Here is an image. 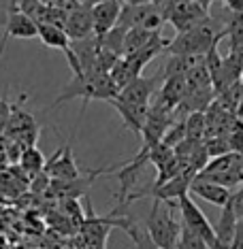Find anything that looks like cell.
I'll use <instances>...</instances> for the list:
<instances>
[{
    "label": "cell",
    "mask_w": 243,
    "mask_h": 249,
    "mask_svg": "<svg viewBox=\"0 0 243 249\" xmlns=\"http://www.w3.org/2000/svg\"><path fill=\"white\" fill-rule=\"evenodd\" d=\"M117 94H120V88L113 83L109 72L90 71V72H83V75H73V79L64 86V89H62V94L56 98L54 109L69 103L73 98H81L83 100L81 117H83V111H86L90 100H105V103H109Z\"/></svg>",
    "instance_id": "6da1fadb"
},
{
    "label": "cell",
    "mask_w": 243,
    "mask_h": 249,
    "mask_svg": "<svg viewBox=\"0 0 243 249\" xmlns=\"http://www.w3.org/2000/svg\"><path fill=\"white\" fill-rule=\"evenodd\" d=\"M224 36V26L216 19H205L203 24L182 32L168 41L167 52L171 55H205L213 45H218Z\"/></svg>",
    "instance_id": "7a4b0ae2"
},
{
    "label": "cell",
    "mask_w": 243,
    "mask_h": 249,
    "mask_svg": "<svg viewBox=\"0 0 243 249\" xmlns=\"http://www.w3.org/2000/svg\"><path fill=\"white\" fill-rule=\"evenodd\" d=\"M177 207V202H160L154 200L151 211L145 219V232L150 234L151 243L158 249H175L177 247L179 232H182V224L175 219L173 209Z\"/></svg>",
    "instance_id": "3957f363"
},
{
    "label": "cell",
    "mask_w": 243,
    "mask_h": 249,
    "mask_svg": "<svg viewBox=\"0 0 243 249\" xmlns=\"http://www.w3.org/2000/svg\"><path fill=\"white\" fill-rule=\"evenodd\" d=\"M120 26L124 28H145L151 32H160L165 18L156 2L151 4H122L120 13Z\"/></svg>",
    "instance_id": "277c9868"
},
{
    "label": "cell",
    "mask_w": 243,
    "mask_h": 249,
    "mask_svg": "<svg viewBox=\"0 0 243 249\" xmlns=\"http://www.w3.org/2000/svg\"><path fill=\"white\" fill-rule=\"evenodd\" d=\"M177 209H179V215H182V224L186 228H190L192 232H196L199 236H203L205 243L209 245V249L216 245V230H213L211 222L207 219V215L201 211V207L190 198V194L179 198Z\"/></svg>",
    "instance_id": "5b68a950"
},
{
    "label": "cell",
    "mask_w": 243,
    "mask_h": 249,
    "mask_svg": "<svg viewBox=\"0 0 243 249\" xmlns=\"http://www.w3.org/2000/svg\"><path fill=\"white\" fill-rule=\"evenodd\" d=\"M69 11L66 15L64 30L69 35L71 41H79V38H88L94 35V21H92V9L79 4L77 0H73L64 7Z\"/></svg>",
    "instance_id": "8992f818"
},
{
    "label": "cell",
    "mask_w": 243,
    "mask_h": 249,
    "mask_svg": "<svg viewBox=\"0 0 243 249\" xmlns=\"http://www.w3.org/2000/svg\"><path fill=\"white\" fill-rule=\"evenodd\" d=\"M45 175L52 177L54 181H73V179L81 177V171H79L75 158H73L71 143L62 145L52 156V160H49L47 166H45Z\"/></svg>",
    "instance_id": "52a82bcc"
},
{
    "label": "cell",
    "mask_w": 243,
    "mask_h": 249,
    "mask_svg": "<svg viewBox=\"0 0 243 249\" xmlns=\"http://www.w3.org/2000/svg\"><path fill=\"white\" fill-rule=\"evenodd\" d=\"M165 81V77L156 75V77H137L134 81H131L126 88L120 89V94L115 96L117 100H122V103H131V105H150L151 96H154L158 83Z\"/></svg>",
    "instance_id": "ba28073f"
},
{
    "label": "cell",
    "mask_w": 243,
    "mask_h": 249,
    "mask_svg": "<svg viewBox=\"0 0 243 249\" xmlns=\"http://www.w3.org/2000/svg\"><path fill=\"white\" fill-rule=\"evenodd\" d=\"M209 18H211L209 11L203 9L196 0H192V2H186V4H182V7L175 9L173 13L167 18V21L177 30V35H182V32L192 30V28H196Z\"/></svg>",
    "instance_id": "9c48e42d"
},
{
    "label": "cell",
    "mask_w": 243,
    "mask_h": 249,
    "mask_svg": "<svg viewBox=\"0 0 243 249\" xmlns=\"http://www.w3.org/2000/svg\"><path fill=\"white\" fill-rule=\"evenodd\" d=\"M122 13V0H103V2L92 7V21H94V35L103 36L111 28L117 26Z\"/></svg>",
    "instance_id": "30bf717a"
},
{
    "label": "cell",
    "mask_w": 243,
    "mask_h": 249,
    "mask_svg": "<svg viewBox=\"0 0 243 249\" xmlns=\"http://www.w3.org/2000/svg\"><path fill=\"white\" fill-rule=\"evenodd\" d=\"M4 35L13 38H37L38 36V21H35L30 15H26L24 11L15 9L7 11V24H4Z\"/></svg>",
    "instance_id": "8fae6325"
},
{
    "label": "cell",
    "mask_w": 243,
    "mask_h": 249,
    "mask_svg": "<svg viewBox=\"0 0 243 249\" xmlns=\"http://www.w3.org/2000/svg\"><path fill=\"white\" fill-rule=\"evenodd\" d=\"M109 105L120 113L124 126L128 130H132L134 134H141V130L145 126V120H148V115H150L151 105H131V103H122V100H117V98L109 100Z\"/></svg>",
    "instance_id": "7c38bea8"
},
{
    "label": "cell",
    "mask_w": 243,
    "mask_h": 249,
    "mask_svg": "<svg viewBox=\"0 0 243 249\" xmlns=\"http://www.w3.org/2000/svg\"><path fill=\"white\" fill-rule=\"evenodd\" d=\"M186 88H188L186 77H167L165 81H162V88H160V92H158V100L154 105L175 113V109H177L179 103H182L186 96Z\"/></svg>",
    "instance_id": "4fadbf2b"
},
{
    "label": "cell",
    "mask_w": 243,
    "mask_h": 249,
    "mask_svg": "<svg viewBox=\"0 0 243 249\" xmlns=\"http://www.w3.org/2000/svg\"><path fill=\"white\" fill-rule=\"evenodd\" d=\"M190 194L192 196H199L205 202H211L222 209L226 202L230 200V188H224L220 183H211V181H203V179H194L190 185Z\"/></svg>",
    "instance_id": "5bb4252c"
},
{
    "label": "cell",
    "mask_w": 243,
    "mask_h": 249,
    "mask_svg": "<svg viewBox=\"0 0 243 249\" xmlns=\"http://www.w3.org/2000/svg\"><path fill=\"white\" fill-rule=\"evenodd\" d=\"M237 224H239V217H237V213L233 209V202L228 200L222 207V213H220L218 224L213 226V230H216V245L230 247V241H233L235 230H237Z\"/></svg>",
    "instance_id": "9a60e30c"
},
{
    "label": "cell",
    "mask_w": 243,
    "mask_h": 249,
    "mask_svg": "<svg viewBox=\"0 0 243 249\" xmlns=\"http://www.w3.org/2000/svg\"><path fill=\"white\" fill-rule=\"evenodd\" d=\"M38 38L45 47L60 49V52H66L71 47V38L66 35V30L54 24H38Z\"/></svg>",
    "instance_id": "2e32d148"
},
{
    "label": "cell",
    "mask_w": 243,
    "mask_h": 249,
    "mask_svg": "<svg viewBox=\"0 0 243 249\" xmlns=\"http://www.w3.org/2000/svg\"><path fill=\"white\" fill-rule=\"evenodd\" d=\"M19 166H21V171H26L28 175L37 177V175H43L45 173L47 160H45V156L41 154V149H37V145H32V147H26V149H21V154H19Z\"/></svg>",
    "instance_id": "e0dca14e"
},
{
    "label": "cell",
    "mask_w": 243,
    "mask_h": 249,
    "mask_svg": "<svg viewBox=\"0 0 243 249\" xmlns=\"http://www.w3.org/2000/svg\"><path fill=\"white\" fill-rule=\"evenodd\" d=\"M224 36H228V52L243 45V13L230 11L228 19L224 21Z\"/></svg>",
    "instance_id": "ac0fdd59"
},
{
    "label": "cell",
    "mask_w": 243,
    "mask_h": 249,
    "mask_svg": "<svg viewBox=\"0 0 243 249\" xmlns=\"http://www.w3.org/2000/svg\"><path fill=\"white\" fill-rule=\"evenodd\" d=\"M158 32L145 30V28H128L126 30V38H124V55L139 52L141 47H145Z\"/></svg>",
    "instance_id": "d6986e66"
},
{
    "label": "cell",
    "mask_w": 243,
    "mask_h": 249,
    "mask_svg": "<svg viewBox=\"0 0 243 249\" xmlns=\"http://www.w3.org/2000/svg\"><path fill=\"white\" fill-rule=\"evenodd\" d=\"M186 139L190 141L207 139V117L203 111L188 113V117H186Z\"/></svg>",
    "instance_id": "ffe728a7"
},
{
    "label": "cell",
    "mask_w": 243,
    "mask_h": 249,
    "mask_svg": "<svg viewBox=\"0 0 243 249\" xmlns=\"http://www.w3.org/2000/svg\"><path fill=\"white\" fill-rule=\"evenodd\" d=\"M126 30L128 28H124L117 24L115 28H111L107 35L98 36V43L103 49H109V52L117 53V55H124V38H126Z\"/></svg>",
    "instance_id": "44dd1931"
},
{
    "label": "cell",
    "mask_w": 243,
    "mask_h": 249,
    "mask_svg": "<svg viewBox=\"0 0 243 249\" xmlns=\"http://www.w3.org/2000/svg\"><path fill=\"white\" fill-rule=\"evenodd\" d=\"M175 249H209V245L205 243L203 236H199L196 232H192L190 228H186V226L182 224V232H179L177 247Z\"/></svg>",
    "instance_id": "7402d4cb"
},
{
    "label": "cell",
    "mask_w": 243,
    "mask_h": 249,
    "mask_svg": "<svg viewBox=\"0 0 243 249\" xmlns=\"http://www.w3.org/2000/svg\"><path fill=\"white\" fill-rule=\"evenodd\" d=\"M122 55H117V53H113L109 52V49H103L100 47L98 49V55H96V60H94V69L96 72H111V69L117 64V60H120Z\"/></svg>",
    "instance_id": "603a6c76"
},
{
    "label": "cell",
    "mask_w": 243,
    "mask_h": 249,
    "mask_svg": "<svg viewBox=\"0 0 243 249\" xmlns=\"http://www.w3.org/2000/svg\"><path fill=\"white\" fill-rule=\"evenodd\" d=\"M182 141H186V120L182 122H173L171 126H168L167 130V134H165V139H162V143L168 145V147H177Z\"/></svg>",
    "instance_id": "cb8c5ba5"
},
{
    "label": "cell",
    "mask_w": 243,
    "mask_h": 249,
    "mask_svg": "<svg viewBox=\"0 0 243 249\" xmlns=\"http://www.w3.org/2000/svg\"><path fill=\"white\" fill-rule=\"evenodd\" d=\"M226 139H228L230 149L237 154H243V120H233L228 132H226Z\"/></svg>",
    "instance_id": "d4e9b609"
},
{
    "label": "cell",
    "mask_w": 243,
    "mask_h": 249,
    "mask_svg": "<svg viewBox=\"0 0 243 249\" xmlns=\"http://www.w3.org/2000/svg\"><path fill=\"white\" fill-rule=\"evenodd\" d=\"M186 2H192V0H158V9H160V13H162V18H165V21H167V18L173 13L177 7H182V4H186Z\"/></svg>",
    "instance_id": "484cf974"
},
{
    "label": "cell",
    "mask_w": 243,
    "mask_h": 249,
    "mask_svg": "<svg viewBox=\"0 0 243 249\" xmlns=\"http://www.w3.org/2000/svg\"><path fill=\"white\" fill-rule=\"evenodd\" d=\"M230 202H233V209H235L237 217L243 219V183L239 185V190H237L235 194L230 196Z\"/></svg>",
    "instance_id": "4316f807"
},
{
    "label": "cell",
    "mask_w": 243,
    "mask_h": 249,
    "mask_svg": "<svg viewBox=\"0 0 243 249\" xmlns=\"http://www.w3.org/2000/svg\"><path fill=\"white\" fill-rule=\"evenodd\" d=\"M228 249H243V219H239V224H237L235 236H233V241H230Z\"/></svg>",
    "instance_id": "83f0119b"
},
{
    "label": "cell",
    "mask_w": 243,
    "mask_h": 249,
    "mask_svg": "<svg viewBox=\"0 0 243 249\" xmlns=\"http://www.w3.org/2000/svg\"><path fill=\"white\" fill-rule=\"evenodd\" d=\"M226 9L235 11V13H243V0H226Z\"/></svg>",
    "instance_id": "f1b7e54d"
},
{
    "label": "cell",
    "mask_w": 243,
    "mask_h": 249,
    "mask_svg": "<svg viewBox=\"0 0 243 249\" xmlns=\"http://www.w3.org/2000/svg\"><path fill=\"white\" fill-rule=\"evenodd\" d=\"M158 0H122V4H151Z\"/></svg>",
    "instance_id": "f546056e"
},
{
    "label": "cell",
    "mask_w": 243,
    "mask_h": 249,
    "mask_svg": "<svg viewBox=\"0 0 243 249\" xmlns=\"http://www.w3.org/2000/svg\"><path fill=\"white\" fill-rule=\"evenodd\" d=\"M77 2H79V4H83V7H90V9H92L94 4L103 2V0H77Z\"/></svg>",
    "instance_id": "4dcf8cb0"
},
{
    "label": "cell",
    "mask_w": 243,
    "mask_h": 249,
    "mask_svg": "<svg viewBox=\"0 0 243 249\" xmlns=\"http://www.w3.org/2000/svg\"><path fill=\"white\" fill-rule=\"evenodd\" d=\"M196 2H199L205 11H209V9H211V4H213V0H196Z\"/></svg>",
    "instance_id": "1f68e13d"
},
{
    "label": "cell",
    "mask_w": 243,
    "mask_h": 249,
    "mask_svg": "<svg viewBox=\"0 0 243 249\" xmlns=\"http://www.w3.org/2000/svg\"><path fill=\"white\" fill-rule=\"evenodd\" d=\"M18 9V0H9V7H7V11H15Z\"/></svg>",
    "instance_id": "d6a6232c"
},
{
    "label": "cell",
    "mask_w": 243,
    "mask_h": 249,
    "mask_svg": "<svg viewBox=\"0 0 243 249\" xmlns=\"http://www.w3.org/2000/svg\"><path fill=\"white\" fill-rule=\"evenodd\" d=\"M24 2H32V0H18V7L19 4H24Z\"/></svg>",
    "instance_id": "836d02e7"
},
{
    "label": "cell",
    "mask_w": 243,
    "mask_h": 249,
    "mask_svg": "<svg viewBox=\"0 0 243 249\" xmlns=\"http://www.w3.org/2000/svg\"><path fill=\"white\" fill-rule=\"evenodd\" d=\"M211 249H228V247H222V245H213Z\"/></svg>",
    "instance_id": "e575fe53"
}]
</instances>
